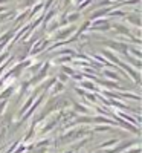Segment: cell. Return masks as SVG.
I'll list each match as a JSON object with an SVG mask.
<instances>
[{"label":"cell","mask_w":142,"mask_h":153,"mask_svg":"<svg viewBox=\"0 0 142 153\" xmlns=\"http://www.w3.org/2000/svg\"><path fill=\"white\" fill-rule=\"evenodd\" d=\"M75 29H76V28L73 26V25H70L69 28H66L64 31H61L60 34H57V40H64V42L69 40V37L75 34Z\"/></svg>","instance_id":"1"},{"label":"cell","mask_w":142,"mask_h":153,"mask_svg":"<svg viewBox=\"0 0 142 153\" xmlns=\"http://www.w3.org/2000/svg\"><path fill=\"white\" fill-rule=\"evenodd\" d=\"M47 45H49V40H44V38H41V40L31 49V55H35V54H38V52H41L43 49H46Z\"/></svg>","instance_id":"2"},{"label":"cell","mask_w":142,"mask_h":153,"mask_svg":"<svg viewBox=\"0 0 142 153\" xmlns=\"http://www.w3.org/2000/svg\"><path fill=\"white\" fill-rule=\"evenodd\" d=\"M127 20L130 23H133V25H136L138 28H141V17H139V14H130L127 17Z\"/></svg>","instance_id":"3"},{"label":"cell","mask_w":142,"mask_h":153,"mask_svg":"<svg viewBox=\"0 0 142 153\" xmlns=\"http://www.w3.org/2000/svg\"><path fill=\"white\" fill-rule=\"evenodd\" d=\"M14 16H16V12H14V11L0 12V23H2V22H6V20H9L11 17H14Z\"/></svg>","instance_id":"4"},{"label":"cell","mask_w":142,"mask_h":153,"mask_svg":"<svg viewBox=\"0 0 142 153\" xmlns=\"http://www.w3.org/2000/svg\"><path fill=\"white\" fill-rule=\"evenodd\" d=\"M80 17H81V14H80L78 11H76V12H72V14L66 16V23H73V22H76V20H78Z\"/></svg>","instance_id":"5"},{"label":"cell","mask_w":142,"mask_h":153,"mask_svg":"<svg viewBox=\"0 0 142 153\" xmlns=\"http://www.w3.org/2000/svg\"><path fill=\"white\" fill-rule=\"evenodd\" d=\"M109 11H110V9H99V11L93 12V14H92V17H90V19H92V22H93V20H99V17H101V16H106Z\"/></svg>","instance_id":"6"},{"label":"cell","mask_w":142,"mask_h":153,"mask_svg":"<svg viewBox=\"0 0 142 153\" xmlns=\"http://www.w3.org/2000/svg\"><path fill=\"white\" fill-rule=\"evenodd\" d=\"M127 49L130 51V52H133L136 57H138V60L141 58V49L139 48H133V46H127Z\"/></svg>","instance_id":"7"},{"label":"cell","mask_w":142,"mask_h":153,"mask_svg":"<svg viewBox=\"0 0 142 153\" xmlns=\"http://www.w3.org/2000/svg\"><path fill=\"white\" fill-rule=\"evenodd\" d=\"M110 16H116V17H124L125 16V12H122V11H113V12H110Z\"/></svg>","instance_id":"8"},{"label":"cell","mask_w":142,"mask_h":153,"mask_svg":"<svg viewBox=\"0 0 142 153\" xmlns=\"http://www.w3.org/2000/svg\"><path fill=\"white\" fill-rule=\"evenodd\" d=\"M35 2H37V0H24V5H26V8L29 9V6L35 5Z\"/></svg>","instance_id":"9"},{"label":"cell","mask_w":142,"mask_h":153,"mask_svg":"<svg viewBox=\"0 0 142 153\" xmlns=\"http://www.w3.org/2000/svg\"><path fill=\"white\" fill-rule=\"evenodd\" d=\"M90 2H93V0H86V2H83V3L80 5V9H84V8H87V5H89Z\"/></svg>","instance_id":"10"},{"label":"cell","mask_w":142,"mask_h":153,"mask_svg":"<svg viewBox=\"0 0 142 153\" xmlns=\"http://www.w3.org/2000/svg\"><path fill=\"white\" fill-rule=\"evenodd\" d=\"M6 58H8V52H3V55H0V65H2Z\"/></svg>","instance_id":"11"},{"label":"cell","mask_w":142,"mask_h":153,"mask_svg":"<svg viewBox=\"0 0 142 153\" xmlns=\"http://www.w3.org/2000/svg\"><path fill=\"white\" fill-rule=\"evenodd\" d=\"M104 74H106L107 76H112V78H118V75H115L113 72H109V71H107V72H104Z\"/></svg>","instance_id":"12"},{"label":"cell","mask_w":142,"mask_h":153,"mask_svg":"<svg viewBox=\"0 0 142 153\" xmlns=\"http://www.w3.org/2000/svg\"><path fill=\"white\" fill-rule=\"evenodd\" d=\"M63 71L66 72V74H73V71H72L70 68H67V66H64V68H63Z\"/></svg>","instance_id":"13"},{"label":"cell","mask_w":142,"mask_h":153,"mask_svg":"<svg viewBox=\"0 0 142 153\" xmlns=\"http://www.w3.org/2000/svg\"><path fill=\"white\" fill-rule=\"evenodd\" d=\"M8 0H0V5H3V3H6Z\"/></svg>","instance_id":"14"}]
</instances>
